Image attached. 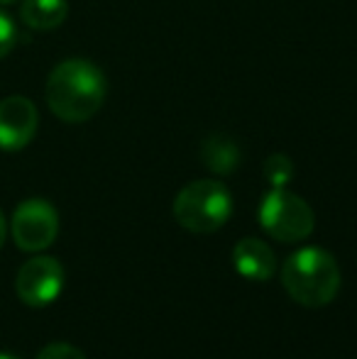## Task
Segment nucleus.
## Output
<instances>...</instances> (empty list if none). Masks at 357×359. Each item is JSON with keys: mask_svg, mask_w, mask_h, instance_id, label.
Returning a JSON list of instances; mask_svg holds the SVG:
<instances>
[{"mask_svg": "<svg viewBox=\"0 0 357 359\" xmlns=\"http://www.w3.org/2000/svg\"><path fill=\"white\" fill-rule=\"evenodd\" d=\"M257 220L269 237L286 245L306 240L316 225L311 205L289 189H269L260 203Z\"/></svg>", "mask_w": 357, "mask_h": 359, "instance_id": "obj_4", "label": "nucleus"}, {"mask_svg": "<svg viewBox=\"0 0 357 359\" xmlns=\"http://www.w3.org/2000/svg\"><path fill=\"white\" fill-rule=\"evenodd\" d=\"M105 76L88 59H67L47 79V105L64 123H86L105 100Z\"/></svg>", "mask_w": 357, "mask_h": 359, "instance_id": "obj_1", "label": "nucleus"}, {"mask_svg": "<svg viewBox=\"0 0 357 359\" xmlns=\"http://www.w3.org/2000/svg\"><path fill=\"white\" fill-rule=\"evenodd\" d=\"M37 359H86V355L69 342H52V345L39 350Z\"/></svg>", "mask_w": 357, "mask_h": 359, "instance_id": "obj_13", "label": "nucleus"}, {"mask_svg": "<svg viewBox=\"0 0 357 359\" xmlns=\"http://www.w3.org/2000/svg\"><path fill=\"white\" fill-rule=\"evenodd\" d=\"M5 237H8V225H5V217H3V210H0V247L5 245Z\"/></svg>", "mask_w": 357, "mask_h": 359, "instance_id": "obj_14", "label": "nucleus"}, {"mask_svg": "<svg viewBox=\"0 0 357 359\" xmlns=\"http://www.w3.org/2000/svg\"><path fill=\"white\" fill-rule=\"evenodd\" d=\"M18 37H20V32H18V27H15L13 18L0 10V59L13 52V47L18 44Z\"/></svg>", "mask_w": 357, "mask_h": 359, "instance_id": "obj_12", "label": "nucleus"}, {"mask_svg": "<svg viewBox=\"0 0 357 359\" xmlns=\"http://www.w3.org/2000/svg\"><path fill=\"white\" fill-rule=\"evenodd\" d=\"M201 161L218 176L233 174L240 164V147L228 135H208L201 144Z\"/></svg>", "mask_w": 357, "mask_h": 359, "instance_id": "obj_9", "label": "nucleus"}, {"mask_svg": "<svg viewBox=\"0 0 357 359\" xmlns=\"http://www.w3.org/2000/svg\"><path fill=\"white\" fill-rule=\"evenodd\" d=\"M233 213L230 191L215 179H198L186 184L174 198V217L194 235H210L220 230Z\"/></svg>", "mask_w": 357, "mask_h": 359, "instance_id": "obj_3", "label": "nucleus"}, {"mask_svg": "<svg viewBox=\"0 0 357 359\" xmlns=\"http://www.w3.org/2000/svg\"><path fill=\"white\" fill-rule=\"evenodd\" d=\"M0 359H20V357L13 355V352H0Z\"/></svg>", "mask_w": 357, "mask_h": 359, "instance_id": "obj_15", "label": "nucleus"}, {"mask_svg": "<svg viewBox=\"0 0 357 359\" xmlns=\"http://www.w3.org/2000/svg\"><path fill=\"white\" fill-rule=\"evenodd\" d=\"M39 113L25 95H10L0 100V149L20 151L37 135Z\"/></svg>", "mask_w": 357, "mask_h": 359, "instance_id": "obj_7", "label": "nucleus"}, {"mask_svg": "<svg viewBox=\"0 0 357 359\" xmlns=\"http://www.w3.org/2000/svg\"><path fill=\"white\" fill-rule=\"evenodd\" d=\"M15 245L22 252H42L57 240L59 235V215L49 201L29 198L15 208L10 220Z\"/></svg>", "mask_w": 357, "mask_h": 359, "instance_id": "obj_5", "label": "nucleus"}, {"mask_svg": "<svg viewBox=\"0 0 357 359\" xmlns=\"http://www.w3.org/2000/svg\"><path fill=\"white\" fill-rule=\"evenodd\" d=\"M262 171L271 189H286L291 176H294V164H291V159L286 154H271L264 161Z\"/></svg>", "mask_w": 357, "mask_h": 359, "instance_id": "obj_11", "label": "nucleus"}, {"mask_svg": "<svg viewBox=\"0 0 357 359\" xmlns=\"http://www.w3.org/2000/svg\"><path fill=\"white\" fill-rule=\"evenodd\" d=\"M67 0H25L20 8V18L32 29H54L67 20Z\"/></svg>", "mask_w": 357, "mask_h": 359, "instance_id": "obj_10", "label": "nucleus"}, {"mask_svg": "<svg viewBox=\"0 0 357 359\" xmlns=\"http://www.w3.org/2000/svg\"><path fill=\"white\" fill-rule=\"evenodd\" d=\"M340 266L330 252L304 247L281 266V284L286 293L304 308H323L340 291Z\"/></svg>", "mask_w": 357, "mask_h": 359, "instance_id": "obj_2", "label": "nucleus"}, {"mask_svg": "<svg viewBox=\"0 0 357 359\" xmlns=\"http://www.w3.org/2000/svg\"><path fill=\"white\" fill-rule=\"evenodd\" d=\"M13 3H18V0H0V5H13Z\"/></svg>", "mask_w": 357, "mask_h": 359, "instance_id": "obj_16", "label": "nucleus"}, {"mask_svg": "<svg viewBox=\"0 0 357 359\" xmlns=\"http://www.w3.org/2000/svg\"><path fill=\"white\" fill-rule=\"evenodd\" d=\"M64 288V266L59 259L39 255L27 259L18 271L15 291L29 308H44L59 298Z\"/></svg>", "mask_w": 357, "mask_h": 359, "instance_id": "obj_6", "label": "nucleus"}, {"mask_svg": "<svg viewBox=\"0 0 357 359\" xmlns=\"http://www.w3.org/2000/svg\"><path fill=\"white\" fill-rule=\"evenodd\" d=\"M233 266L250 281H269L276 274V255L257 237H245L233 250Z\"/></svg>", "mask_w": 357, "mask_h": 359, "instance_id": "obj_8", "label": "nucleus"}]
</instances>
